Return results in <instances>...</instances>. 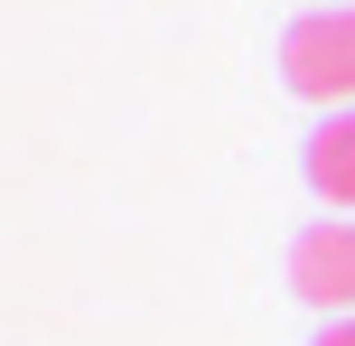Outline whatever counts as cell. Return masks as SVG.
Listing matches in <instances>:
<instances>
[{"instance_id": "cell-1", "label": "cell", "mask_w": 355, "mask_h": 346, "mask_svg": "<svg viewBox=\"0 0 355 346\" xmlns=\"http://www.w3.org/2000/svg\"><path fill=\"white\" fill-rule=\"evenodd\" d=\"M281 85L309 94V103H355V10L337 0V10H309L300 28L281 37Z\"/></svg>"}, {"instance_id": "cell-2", "label": "cell", "mask_w": 355, "mask_h": 346, "mask_svg": "<svg viewBox=\"0 0 355 346\" xmlns=\"http://www.w3.org/2000/svg\"><path fill=\"white\" fill-rule=\"evenodd\" d=\"M290 291L318 300V309H355V216L309 225V234L290 243Z\"/></svg>"}, {"instance_id": "cell-3", "label": "cell", "mask_w": 355, "mask_h": 346, "mask_svg": "<svg viewBox=\"0 0 355 346\" xmlns=\"http://www.w3.org/2000/svg\"><path fill=\"white\" fill-rule=\"evenodd\" d=\"M309 187L327 206H355V112H327L309 131Z\"/></svg>"}, {"instance_id": "cell-4", "label": "cell", "mask_w": 355, "mask_h": 346, "mask_svg": "<svg viewBox=\"0 0 355 346\" xmlns=\"http://www.w3.org/2000/svg\"><path fill=\"white\" fill-rule=\"evenodd\" d=\"M318 346H355V318H337V328H327V337H318Z\"/></svg>"}]
</instances>
